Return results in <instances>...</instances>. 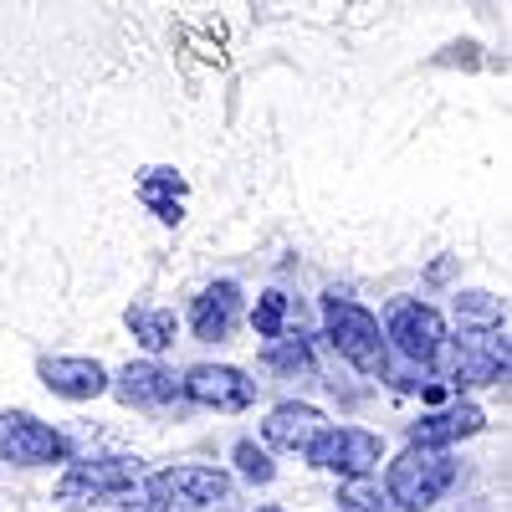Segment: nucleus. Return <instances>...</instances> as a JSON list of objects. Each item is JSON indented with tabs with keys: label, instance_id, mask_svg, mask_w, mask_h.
<instances>
[{
	"label": "nucleus",
	"instance_id": "obj_1",
	"mask_svg": "<svg viewBox=\"0 0 512 512\" xmlns=\"http://www.w3.org/2000/svg\"><path fill=\"white\" fill-rule=\"evenodd\" d=\"M323 333H328V344L338 349V359H349L369 379H384V369H390V344H384V328H379V318L364 303L328 292L323 297Z\"/></svg>",
	"mask_w": 512,
	"mask_h": 512
},
{
	"label": "nucleus",
	"instance_id": "obj_2",
	"mask_svg": "<svg viewBox=\"0 0 512 512\" xmlns=\"http://www.w3.org/2000/svg\"><path fill=\"white\" fill-rule=\"evenodd\" d=\"M456 482V461L451 451H425V446H405L390 472H384V502L405 507V512H425L436 507Z\"/></svg>",
	"mask_w": 512,
	"mask_h": 512
},
{
	"label": "nucleus",
	"instance_id": "obj_3",
	"mask_svg": "<svg viewBox=\"0 0 512 512\" xmlns=\"http://www.w3.org/2000/svg\"><path fill=\"white\" fill-rule=\"evenodd\" d=\"M384 344H390L410 369H436L441 349H446V318L431 308V303H420V297H395L390 308H384Z\"/></svg>",
	"mask_w": 512,
	"mask_h": 512
},
{
	"label": "nucleus",
	"instance_id": "obj_4",
	"mask_svg": "<svg viewBox=\"0 0 512 512\" xmlns=\"http://www.w3.org/2000/svg\"><path fill=\"white\" fill-rule=\"evenodd\" d=\"M451 369L456 384H502L512 369L507 354V323H487V328H461V338H446L441 359Z\"/></svg>",
	"mask_w": 512,
	"mask_h": 512
},
{
	"label": "nucleus",
	"instance_id": "obj_5",
	"mask_svg": "<svg viewBox=\"0 0 512 512\" xmlns=\"http://www.w3.org/2000/svg\"><path fill=\"white\" fill-rule=\"evenodd\" d=\"M139 487L159 507H190V512L221 507V502L236 497V477L221 472V466H164V472L144 477Z\"/></svg>",
	"mask_w": 512,
	"mask_h": 512
},
{
	"label": "nucleus",
	"instance_id": "obj_6",
	"mask_svg": "<svg viewBox=\"0 0 512 512\" xmlns=\"http://www.w3.org/2000/svg\"><path fill=\"white\" fill-rule=\"evenodd\" d=\"M139 482H144V461L139 456L67 461V472L57 477V502H108V497H128Z\"/></svg>",
	"mask_w": 512,
	"mask_h": 512
},
{
	"label": "nucleus",
	"instance_id": "obj_7",
	"mask_svg": "<svg viewBox=\"0 0 512 512\" xmlns=\"http://www.w3.org/2000/svg\"><path fill=\"white\" fill-rule=\"evenodd\" d=\"M303 456H308V466H318V472L359 482V477H374V466L384 461V441L374 431H364V425H328Z\"/></svg>",
	"mask_w": 512,
	"mask_h": 512
},
{
	"label": "nucleus",
	"instance_id": "obj_8",
	"mask_svg": "<svg viewBox=\"0 0 512 512\" xmlns=\"http://www.w3.org/2000/svg\"><path fill=\"white\" fill-rule=\"evenodd\" d=\"M0 461L52 466V461H72V446L52 420H36L31 410H0Z\"/></svg>",
	"mask_w": 512,
	"mask_h": 512
},
{
	"label": "nucleus",
	"instance_id": "obj_9",
	"mask_svg": "<svg viewBox=\"0 0 512 512\" xmlns=\"http://www.w3.org/2000/svg\"><path fill=\"white\" fill-rule=\"evenodd\" d=\"M180 400L221 410V415H241L256 405V379L236 364H195L180 374Z\"/></svg>",
	"mask_w": 512,
	"mask_h": 512
},
{
	"label": "nucleus",
	"instance_id": "obj_10",
	"mask_svg": "<svg viewBox=\"0 0 512 512\" xmlns=\"http://www.w3.org/2000/svg\"><path fill=\"white\" fill-rule=\"evenodd\" d=\"M108 390H118V400L134 410H164L180 400V374L164 369L159 359H134L118 374H108Z\"/></svg>",
	"mask_w": 512,
	"mask_h": 512
},
{
	"label": "nucleus",
	"instance_id": "obj_11",
	"mask_svg": "<svg viewBox=\"0 0 512 512\" xmlns=\"http://www.w3.org/2000/svg\"><path fill=\"white\" fill-rule=\"evenodd\" d=\"M323 431H328V415H323L318 405H308V400H282V405H272V415L262 420V446H267V451H297V456H303Z\"/></svg>",
	"mask_w": 512,
	"mask_h": 512
},
{
	"label": "nucleus",
	"instance_id": "obj_12",
	"mask_svg": "<svg viewBox=\"0 0 512 512\" xmlns=\"http://www.w3.org/2000/svg\"><path fill=\"white\" fill-rule=\"evenodd\" d=\"M36 374H41V384H47L52 395H62L72 405L108 395V369L98 359H82V354H52V359L36 364Z\"/></svg>",
	"mask_w": 512,
	"mask_h": 512
},
{
	"label": "nucleus",
	"instance_id": "obj_13",
	"mask_svg": "<svg viewBox=\"0 0 512 512\" xmlns=\"http://www.w3.org/2000/svg\"><path fill=\"white\" fill-rule=\"evenodd\" d=\"M482 425H487L482 405H472V400H456V405H446V410H431V415L410 420V446L446 451V446H456V441H466V436H477Z\"/></svg>",
	"mask_w": 512,
	"mask_h": 512
},
{
	"label": "nucleus",
	"instance_id": "obj_14",
	"mask_svg": "<svg viewBox=\"0 0 512 512\" xmlns=\"http://www.w3.org/2000/svg\"><path fill=\"white\" fill-rule=\"evenodd\" d=\"M236 323H241V282H231V277L210 282L190 308V333L205 338V344H221V338H231Z\"/></svg>",
	"mask_w": 512,
	"mask_h": 512
},
{
	"label": "nucleus",
	"instance_id": "obj_15",
	"mask_svg": "<svg viewBox=\"0 0 512 512\" xmlns=\"http://www.w3.org/2000/svg\"><path fill=\"white\" fill-rule=\"evenodd\" d=\"M139 200L154 210L164 226H180L185 221V175H175V169H164V164L144 169L139 175Z\"/></svg>",
	"mask_w": 512,
	"mask_h": 512
},
{
	"label": "nucleus",
	"instance_id": "obj_16",
	"mask_svg": "<svg viewBox=\"0 0 512 512\" xmlns=\"http://www.w3.org/2000/svg\"><path fill=\"white\" fill-rule=\"evenodd\" d=\"M123 323H128V333H134L139 344L149 349V359H154V354H164V349H175V338H180V318L169 313V308L134 303V308L123 313Z\"/></svg>",
	"mask_w": 512,
	"mask_h": 512
},
{
	"label": "nucleus",
	"instance_id": "obj_17",
	"mask_svg": "<svg viewBox=\"0 0 512 512\" xmlns=\"http://www.w3.org/2000/svg\"><path fill=\"white\" fill-rule=\"evenodd\" d=\"M236 477L241 482H251V487H272L277 482V461H272V451L267 446H256V441H236Z\"/></svg>",
	"mask_w": 512,
	"mask_h": 512
},
{
	"label": "nucleus",
	"instance_id": "obj_18",
	"mask_svg": "<svg viewBox=\"0 0 512 512\" xmlns=\"http://www.w3.org/2000/svg\"><path fill=\"white\" fill-rule=\"evenodd\" d=\"M287 292H262L256 297V308H251V328H256V338H267V344H277L282 338V328H287Z\"/></svg>",
	"mask_w": 512,
	"mask_h": 512
},
{
	"label": "nucleus",
	"instance_id": "obj_19",
	"mask_svg": "<svg viewBox=\"0 0 512 512\" xmlns=\"http://www.w3.org/2000/svg\"><path fill=\"white\" fill-rule=\"evenodd\" d=\"M344 512H390V502H384V487L374 477H359V482H344L333 497Z\"/></svg>",
	"mask_w": 512,
	"mask_h": 512
},
{
	"label": "nucleus",
	"instance_id": "obj_20",
	"mask_svg": "<svg viewBox=\"0 0 512 512\" xmlns=\"http://www.w3.org/2000/svg\"><path fill=\"white\" fill-rule=\"evenodd\" d=\"M456 318H477L487 328V323H502V303L492 292H461L456 297Z\"/></svg>",
	"mask_w": 512,
	"mask_h": 512
},
{
	"label": "nucleus",
	"instance_id": "obj_21",
	"mask_svg": "<svg viewBox=\"0 0 512 512\" xmlns=\"http://www.w3.org/2000/svg\"><path fill=\"white\" fill-rule=\"evenodd\" d=\"M267 364L272 369H308V344L303 338H277V344H267Z\"/></svg>",
	"mask_w": 512,
	"mask_h": 512
},
{
	"label": "nucleus",
	"instance_id": "obj_22",
	"mask_svg": "<svg viewBox=\"0 0 512 512\" xmlns=\"http://www.w3.org/2000/svg\"><path fill=\"white\" fill-rule=\"evenodd\" d=\"M256 512H287V507H277V502H262V507H256Z\"/></svg>",
	"mask_w": 512,
	"mask_h": 512
}]
</instances>
